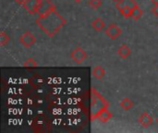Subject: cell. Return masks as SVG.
I'll list each match as a JSON object with an SVG mask.
<instances>
[{"instance_id": "e0dca14e", "label": "cell", "mask_w": 158, "mask_h": 133, "mask_svg": "<svg viewBox=\"0 0 158 133\" xmlns=\"http://www.w3.org/2000/svg\"><path fill=\"white\" fill-rule=\"evenodd\" d=\"M119 11H120V13L122 14V16H123L124 18L127 19V18H130V17L131 16L132 7H131V6H124V7L120 8Z\"/></svg>"}, {"instance_id": "d6986e66", "label": "cell", "mask_w": 158, "mask_h": 133, "mask_svg": "<svg viewBox=\"0 0 158 133\" xmlns=\"http://www.w3.org/2000/svg\"><path fill=\"white\" fill-rule=\"evenodd\" d=\"M88 4H89V6H92L93 8L97 9V8H99V7L102 6V1H101V0H90V1L88 2Z\"/></svg>"}, {"instance_id": "603a6c76", "label": "cell", "mask_w": 158, "mask_h": 133, "mask_svg": "<svg viewBox=\"0 0 158 133\" xmlns=\"http://www.w3.org/2000/svg\"><path fill=\"white\" fill-rule=\"evenodd\" d=\"M74 1H76L77 3H79V2H81V1H82V0H74Z\"/></svg>"}, {"instance_id": "52a82bcc", "label": "cell", "mask_w": 158, "mask_h": 133, "mask_svg": "<svg viewBox=\"0 0 158 133\" xmlns=\"http://www.w3.org/2000/svg\"><path fill=\"white\" fill-rule=\"evenodd\" d=\"M38 3L39 0H25L22 6L30 14H36Z\"/></svg>"}, {"instance_id": "2e32d148", "label": "cell", "mask_w": 158, "mask_h": 133, "mask_svg": "<svg viewBox=\"0 0 158 133\" xmlns=\"http://www.w3.org/2000/svg\"><path fill=\"white\" fill-rule=\"evenodd\" d=\"M23 67L27 68V69H33V68L37 67V62L33 58L30 57L23 63Z\"/></svg>"}, {"instance_id": "30bf717a", "label": "cell", "mask_w": 158, "mask_h": 133, "mask_svg": "<svg viewBox=\"0 0 158 133\" xmlns=\"http://www.w3.org/2000/svg\"><path fill=\"white\" fill-rule=\"evenodd\" d=\"M111 118H112V114H111V112H109V111L107 110V108H105V109H103L102 111H100V112L98 113L97 117H96V118H98L100 121H102V122H104V123H106V122H107L108 120H110Z\"/></svg>"}, {"instance_id": "277c9868", "label": "cell", "mask_w": 158, "mask_h": 133, "mask_svg": "<svg viewBox=\"0 0 158 133\" xmlns=\"http://www.w3.org/2000/svg\"><path fill=\"white\" fill-rule=\"evenodd\" d=\"M70 57L71 59L78 63V64H81L82 63L86 58H87V53L85 52V50H83L81 47L80 46H77L71 53H70Z\"/></svg>"}, {"instance_id": "8992f818", "label": "cell", "mask_w": 158, "mask_h": 133, "mask_svg": "<svg viewBox=\"0 0 158 133\" xmlns=\"http://www.w3.org/2000/svg\"><path fill=\"white\" fill-rule=\"evenodd\" d=\"M106 36L107 37H109V38H111V39H117L120 34H121V32H122V31H121V29H120V27H118L117 24H115V23H111L106 29Z\"/></svg>"}, {"instance_id": "5bb4252c", "label": "cell", "mask_w": 158, "mask_h": 133, "mask_svg": "<svg viewBox=\"0 0 158 133\" xmlns=\"http://www.w3.org/2000/svg\"><path fill=\"white\" fill-rule=\"evenodd\" d=\"M119 106H120V107H121L122 109L128 111V110H130V109L133 106V102H132L130 98L125 97V98H123V99L120 101Z\"/></svg>"}, {"instance_id": "9c48e42d", "label": "cell", "mask_w": 158, "mask_h": 133, "mask_svg": "<svg viewBox=\"0 0 158 133\" xmlns=\"http://www.w3.org/2000/svg\"><path fill=\"white\" fill-rule=\"evenodd\" d=\"M131 48L127 45V44H122L119 46L118 50V56L122 58V59H126L131 56Z\"/></svg>"}, {"instance_id": "cb8c5ba5", "label": "cell", "mask_w": 158, "mask_h": 133, "mask_svg": "<svg viewBox=\"0 0 158 133\" xmlns=\"http://www.w3.org/2000/svg\"><path fill=\"white\" fill-rule=\"evenodd\" d=\"M156 122H157V123H158V118H156Z\"/></svg>"}, {"instance_id": "5b68a950", "label": "cell", "mask_w": 158, "mask_h": 133, "mask_svg": "<svg viewBox=\"0 0 158 133\" xmlns=\"http://www.w3.org/2000/svg\"><path fill=\"white\" fill-rule=\"evenodd\" d=\"M36 42V38L35 36L29 31H25L24 33H22L19 37V43L24 46V47H30L31 45H33Z\"/></svg>"}, {"instance_id": "ba28073f", "label": "cell", "mask_w": 158, "mask_h": 133, "mask_svg": "<svg viewBox=\"0 0 158 133\" xmlns=\"http://www.w3.org/2000/svg\"><path fill=\"white\" fill-rule=\"evenodd\" d=\"M153 121H154V118L147 112H143L139 118V123L144 128L151 126L153 124Z\"/></svg>"}, {"instance_id": "ac0fdd59", "label": "cell", "mask_w": 158, "mask_h": 133, "mask_svg": "<svg viewBox=\"0 0 158 133\" xmlns=\"http://www.w3.org/2000/svg\"><path fill=\"white\" fill-rule=\"evenodd\" d=\"M8 41H9V36L5 31H2L0 32V44L4 46L6 43H8Z\"/></svg>"}, {"instance_id": "3957f363", "label": "cell", "mask_w": 158, "mask_h": 133, "mask_svg": "<svg viewBox=\"0 0 158 133\" xmlns=\"http://www.w3.org/2000/svg\"><path fill=\"white\" fill-rule=\"evenodd\" d=\"M53 9H56V6L51 2V0H39L36 14H38L39 16L45 15Z\"/></svg>"}, {"instance_id": "44dd1931", "label": "cell", "mask_w": 158, "mask_h": 133, "mask_svg": "<svg viewBox=\"0 0 158 133\" xmlns=\"http://www.w3.org/2000/svg\"><path fill=\"white\" fill-rule=\"evenodd\" d=\"M16 3H18V4H19V5H23V3L25 2V0H14Z\"/></svg>"}, {"instance_id": "7402d4cb", "label": "cell", "mask_w": 158, "mask_h": 133, "mask_svg": "<svg viewBox=\"0 0 158 133\" xmlns=\"http://www.w3.org/2000/svg\"><path fill=\"white\" fill-rule=\"evenodd\" d=\"M154 5H158V0H150Z\"/></svg>"}, {"instance_id": "6da1fadb", "label": "cell", "mask_w": 158, "mask_h": 133, "mask_svg": "<svg viewBox=\"0 0 158 133\" xmlns=\"http://www.w3.org/2000/svg\"><path fill=\"white\" fill-rule=\"evenodd\" d=\"M36 23L47 36L53 37L67 23V20L56 9H53L45 15L39 16Z\"/></svg>"}, {"instance_id": "7a4b0ae2", "label": "cell", "mask_w": 158, "mask_h": 133, "mask_svg": "<svg viewBox=\"0 0 158 133\" xmlns=\"http://www.w3.org/2000/svg\"><path fill=\"white\" fill-rule=\"evenodd\" d=\"M92 102H91V118L94 120L96 118L98 113L102 111L105 108L108 107V103L106 101V99L94 89L92 88Z\"/></svg>"}, {"instance_id": "7c38bea8", "label": "cell", "mask_w": 158, "mask_h": 133, "mask_svg": "<svg viewBox=\"0 0 158 133\" xmlns=\"http://www.w3.org/2000/svg\"><path fill=\"white\" fill-rule=\"evenodd\" d=\"M93 75L95 79L97 80H101L104 78V76L106 75V70L104 69V68H102L101 66H95L93 69Z\"/></svg>"}, {"instance_id": "9a60e30c", "label": "cell", "mask_w": 158, "mask_h": 133, "mask_svg": "<svg viewBox=\"0 0 158 133\" xmlns=\"http://www.w3.org/2000/svg\"><path fill=\"white\" fill-rule=\"evenodd\" d=\"M143 10L141 9V7L138 6V4L132 8V11H131V18L134 19V20H138L139 19H141V17L143 16Z\"/></svg>"}, {"instance_id": "8fae6325", "label": "cell", "mask_w": 158, "mask_h": 133, "mask_svg": "<svg viewBox=\"0 0 158 133\" xmlns=\"http://www.w3.org/2000/svg\"><path fill=\"white\" fill-rule=\"evenodd\" d=\"M136 5H137V3L135 0H118L116 2V7L118 10L124 6H131L133 8Z\"/></svg>"}, {"instance_id": "d4e9b609", "label": "cell", "mask_w": 158, "mask_h": 133, "mask_svg": "<svg viewBox=\"0 0 158 133\" xmlns=\"http://www.w3.org/2000/svg\"><path fill=\"white\" fill-rule=\"evenodd\" d=\"M114 1H116V2H117V1H118V0H114Z\"/></svg>"}, {"instance_id": "4fadbf2b", "label": "cell", "mask_w": 158, "mask_h": 133, "mask_svg": "<svg viewBox=\"0 0 158 133\" xmlns=\"http://www.w3.org/2000/svg\"><path fill=\"white\" fill-rule=\"evenodd\" d=\"M106 26V23L105 21L101 19V18H96L95 19H94V21L92 22V27L97 31H102Z\"/></svg>"}, {"instance_id": "ffe728a7", "label": "cell", "mask_w": 158, "mask_h": 133, "mask_svg": "<svg viewBox=\"0 0 158 133\" xmlns=\"http://www.w3.org/2000/svg\"><path fill=\"white\" fill-rule=\"evenodd\" d=\"M152 12H153V14L158 19V5H155L154 6V7L152 8Z\"/></svg>"}]
</instances>
